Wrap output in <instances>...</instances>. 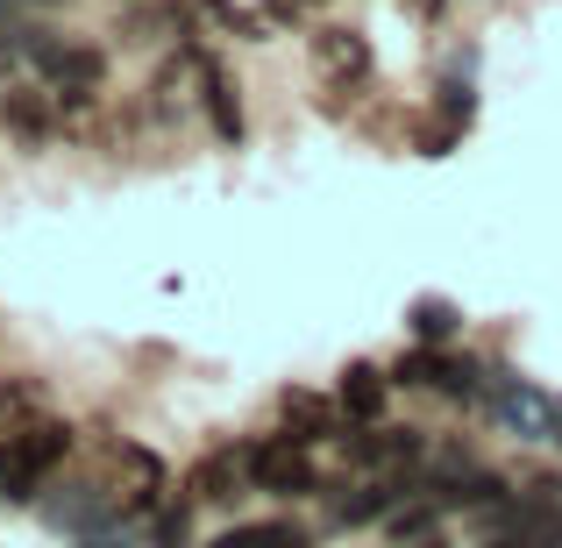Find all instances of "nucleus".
Returning <instances> with one entry per match:
<instances>
[{"mask_svg": "<svg viewBox=\"0 0 562 548\" xmlns=\"http://www.w3.org/2000/svg\"><path fill=\"white\" fill-rule=\"evenodd\" d=\"M29 65H36L43 86H50L57 100H71V108H93L100 86H108V51H100V43H79V36H50V29L36 36Z\"/></svg>", "mask_w": 562, "mask_h": 548, "instance_id": "1", "label": "nucleus"}, {"mask_svg": "<svg viewBox=\"0 0 562 548\" xmlns=\"http://www.w3.org/2000/svg\"><path fill=\"white\" fill-rule=\"evenodd\" d=\"M249 449V492L263 499H314L321 492V470H314V449L285 435H263V441H243Z\"/></svg>", "mask_w": 562, "mask_h": 548, "instance_id": "2", "label": "nucleus"}, {"mask_svg": "<svg viewBox=\"0 0 562 548\" xmlns=\"http://www.w3.org/2000/svg\"><path fill=\"white\" fill-rule=\"evenodd\" d=\"M306 57H314V71L328 86H342V93H357V86L378 79V57H371V36H363L357 22H321L314 36H306Z\"/></svg>", "mask_w": 562, "mask_h": 548, "instance_id": "3", "label": "nucleus"}, {"mask_svg": "<svg viewBox=\"0 0 562 548\" xmlns=\"http://www.w3.org/2000/svg\"><path fill=\"white\" fill-rule=\"evenodd\" d=\"M0 128H8L22 150H50V143H57V93H50V86L8 79V86H0Z\"/></svg>", "mask_w": 562, "mask_h": 548, "instance_id": "4", "label": "nucleus"}, {"mask_svg": "<svg viewBox=\"0 0 562 548\" xmlns=\"http://www.w3.org/2000/svg\"><path fill=\"white\" fill-rule=\"evenodd\" d=\"M108 470L114 478H128L122 492V513H157V499L171 492V470H165V456L157 449H143V441H108Z\"/></svg>", "mask_w": 562, "mask_h": 548, "instance_id": "5", "label": "nucleus"}, {"mask_svg": "<svg viewBox=\"0 0 562 548\" xmlns=\"http://www.w3.org/2000/svg\"><path fill=\"white\" fill-rule=\"evenodd\" d=\"M342 456L357 470H406V463H420V456H427V435H420V427H384V421L378 427H349Z\"/></svg>", "mask_w": 562, "mask_h": 548, "instance_id": "6", "label": "nucleus"}, {"mask_svg": "<svg viewBox=\"0 0 562 548\" xmlns=\"http://www.w3.org/2000/svg\"><path fill=\"white\" fill-rule=\"evenodd\" d=\"M278 421H285V441H300V449L349 435L342 406H335V399H321V392H306V384H285V392H278Z\"/></svg>", "mask_w": 562, "mask_h": 548, "instance_id": "7", "label": "nucleus"}, {"mask_svg": "<svg viewBox=\"0 0 562 548\" xmlns=\"http://www.w3.org/2000/svg\"><path fill=\"white\" fill-rule=\"evenodd\" d=\"M492 413L506 427H520L527 441H541V435H555V421H562V406L555 399H541L527 378H513V370H492Z\"/></svg>", "mask_w": 562, "mask_h": 548, "instance_id": "8", "label": "nucleus"}, {"mask_svg": "<svg viewBox=\"0 0 562 548\" xmlns=\"http://www.w3.org/2000/svg\"><path fill=\"white\" fill-rule=\"evenodd\" d=\"M235 484H249V449H235V441L206 449L200 463L186 470V499H192V506H228Z\"/></svg>", "mask_w": 562, "mask_h": 548, "instance_id": "9", "label": "nucleus"}, {"mask_svg": "<svg viewBox=\"0 0 562 548\" xmlns=\"http://www.w3.org/2000/svg\"><path fill=\"white\" fill-rule=\"evenodd\" d=\"M200 100H206V122H214V143L243 150V86H235V71L221 65V57H206V51H200Z\"/></svg>", "mask_w": 562, "mask_h": 548, "instance_id": "10", "label": "nucleus"}, {"mask_svg": "<svg viewBox=\"0 0 562 548\" xmlns=\"http://www.w3.org/2000/svg\"><path fill=\"white\" fill-rule=\"evenodd\" d=\"M384 399H392V370H378V364H349L342 384H335V406H342L349 427H378Z\"/></svg>", "mask_w": 562, "mask_h": 548, "instance_id": "11", "label": "nucleus"}, {"mask_svg": "<svg viewBox=\"0 0 562 548\" xmlns=\"http://www.w3.org/2000/svg\"><path fill=\"white\" fill-rule=\"evenodd\" d=\"M8 441L22 449V463L36 470V478H50V470L71 456V427L57 421V413H29L22 427H8Z\"/></svg>", "mask_w": 562, "mask_h": 548, "instance_id": "12", "label": "nucleus"}, {"mask_svg": "<svg viewBox=\"0 0 562 548\" xmlns=\"http://www.w3.org/2000/svg\"><path fill=\"white\" fill-rule=\"evenodd\" d=\"M392 548H449V527H441L435 499H406L392 513Z\"/></svg>", "mask_w": 562, "mask_h": 548, "instance_id": "13", "label": "nucleus"}, {"mask_svg": "<svg viewBox=\"0 0 562 548\" xmlns=\"http://www.w3.org/2000/svg\"><path fill=\"white\" fill-rule=\"evenodd\" d=\"M406 328H413V343H420V349H441L456 328H463V306H456V300H435V292H420V300L406 306Z\"/></svg>", "mask_w": 562, "mask_h": 548, "instance_id": "14", "label": "nucleus"}, {"mask_svg": "<svg viewBox=\"0 0 562 548\" xmlns=\"http://www.w3.org/2000/svg\"><path fill=\"white\" fill-rule=\"evenodd\" d=\"M406 506L398 499V484L384 478V484H357L349 499H335V527H371V521H392V513Z\"/></svg>", "mask_w": 562, "mask_h": 548, "instance_id": "15", "label": "nucleus"}, {"mask_svg": "<svg viewBox=\"0 0 562 548\" xmlns=\"http://www.w3.org/2000/svg\"><path fill=\"white\" fill-rule=\"evenodd\" d=\"M206 548H314V541H306V527H292V521H249V527L214 535Z\"/></svg>", "mask_w": 562, "mask_h": 548, "instance_id": "16", "label": "nucleus"}, {"mask_svg": "<svg viewBox=\"0 0 562 548\" xmlns=\"http://www.w3.org/2000/svg\"><path fill=\"white\" fill-rule=\"evenodd\" d=\"M36 492H43V478L22 463V449H14V441L0 435V506H29Z\"/></svg>", "mask_w": 562, "mask_h": 548, "instance_id": "17", "label": "nucleus"}, {"mask_svg": "<svg viewBox=\"0 0 562 548\" xmlns=\"http://www.w3.org/2000/svg\"><path fill=\"white\" fill-rule=\"evenodd\" d=\"M36 413V378H0V435Z\"/></svg>", "mask_w": 562, "mask_h": 548, "instance_id": "18", "label": "nucleus"}, {"mask_svg": "<svg viewBox=\"0 0 562 548\" xmlns=\"http://www.w3.org/2000/svg\"><path fill=\"white\" fill-rule=\"evenodd\" d=\"M150 541H157V548H192V499H186V506H165V513H157Z\"/></svg>", "mask_w": 562, "mask_h": 548, "instance_id": "19", "label": "nucleus"}, {"mask_svg": "<svg viewBox=\"0 0 562 548\" xmlns=\"http://www.w3.org/2000/svg\"><path fill=\"white\" fill-rule=\"evenodd\" d=\"M470 114H477V93H470V86H441V122H456V128H470Z\"/></svg>", "mask_w": 562, "mask_h": 548, "instance_id": "20", "label": "nucleus"}, {"mask_svg": "<svg viewBox=\"0 0 562 548\" xmlns=\"http://www.w3.org/2000/svg\"><path fill=\"white\" fill-rule=\"evenodd\" d=\"M456 136H463L456 122H427V128H420V157H449V150H456Z\"/></svg>", "mask_w": 562, "mask_h": 548, "instance_id": "21", "label": "nucleus"}, {"mask_svg": "<svg viewBox=\"0 0 562 548\" xmlns=\"http://www.w3.org/2000/svg\"><path fill=\"white\" fill-rule=\"evenodd\" d=\"M79 548H114V541H108V535H86V541H79Z\"/></svg>", "mask_w": 562, "mask_h": 548, "instance_id": "22", "label": "nucleus"}, {"mask_svg": "<svg viewBox=\"0 0 562 548\" xmlns=\"http://www.w3.org/2000/svg\"><path fill=\"white\" fill-rule=\"evenodd\" d=\"M14 22V0H0V29H8Z\"/></svg>", "mask_w": 562, "mask_h": 548, "instance_id": "23", "label": "nucleus"}]
</instances>
